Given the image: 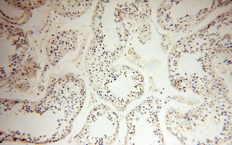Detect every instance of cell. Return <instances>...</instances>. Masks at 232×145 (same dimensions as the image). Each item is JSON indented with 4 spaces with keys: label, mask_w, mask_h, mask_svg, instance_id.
Segmentation results:
<instances>
[{
    "label": "cell",
    "mask_w": 232,
    "mask_h": 145,
    "mask_svg": "<svg viewBox=\"0 0 232 145\" xmlns=\"http://www.w3.org/2000/svg\"><path fill=\"white\" fill-rule=\"evenodd\" d=\"M144 85L143 76L139 71L120 65L109 67L92 88L100 98L122 111L142 95Z\"/></svg>",
    "instance_id": "6da1fadb"
},
{
    "label": "cell",
    "mask_w": 232,
    "mask_h": 145,
    "mask_svg": "<svg viewBox=\"0 0 232 145\" xmlns=\"http://www.w3.org/2000/svg\"><path fill=\"white\" fill-rule=\"evenodd\" d=\"M161 103L151 96L133 109L126 118L127 144H161L164 139L158 116Z\"/></svg>",
    "instance_id": "7a4b0ae2"
},
{
    "label": "cell",
    "mask_w": 232,
    "mask_h": 145,
    "mask_svg": "<svg viewBox=\"0 0 232 145\" xmlns=\"http://www.w3.org/2000/svg\"><path fill=\"white\" fill-rule=\"evenodd\" d=\"M119 119L117 113L103 104L95 106L80 132L74 137L79 145H110L118 133Z\"/></svg>",
    "instance_id": "3957f363"
}]
</instances>
